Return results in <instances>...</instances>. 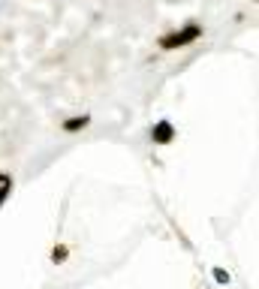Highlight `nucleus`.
<instances>
[{
    "label": "nucleus",
    "mask_w": 259,
    "mask_h": 289,
    "mask_svg": "<svg viewBox=\"0 0 259 289\" xmlns=\"http://www.w3.org/2000/svg\"><path fill=\"white\" fill-rule=\"evenodd\" d=\"M9 190H12V178H9V175H0V205L6 202Z\"/></svg>",
    "instance_id": "20e7f679"
},
{
    "label": "nucleus",
    "mask_w": 259,
    "mask_h": 289,
    "mask_svg": "<svg viewBox=\"0 0 259 289\" xmlns=\"http://www.w3.org/2000/svg\"><path fill=\"white\" fill-rule=\"evenodd\" d=\"M214 280H217L220 286H229V280H232V274H229L226 268H214Z\"/></svg>",
    "instance_id": "39448f33"
},
{
    "label": "nucleus",
    "mask_w": 259,
    "mask_h": 289,
    "mask_svg": "<svg viewBox=\"0 0 259 289\" xmlns=\"http://www.w3.org/2000/svg\"><path fill=\"white\" fill-rule=\"evenodd\" d=\"M199 36H202V24H187V27H181V30H172V33L160 36V48L163 51H175V48H184V46L196 43Z\"/></svg>",
    "instance_id": "f257e3e1"
},
{
    "label": "nucleus",
    "mask_w": 259,
    "mask_h": 289,
    "mask_svg": "<svg viewBox=\"0 0 259 289\" xmlns=\"http://www.w3.org/2000/svg\"><path fill=\"white\" fill-rule=\"evenodd\" d=\"M151 139H154V144H169L175 139V127L169 121H157L154 130H151Z\"/></svg>",
    "instance_id": "f03ea898"
},
{
    "label": "nucleus",
    "mask_w": 259,
    "mask_h": 289,
    "mask_svg": "<svg viewBox=\"0 0 259 289\" xmlns=\"http://www.w3.org/2000/svg\"><path fill=\"white\" fill-rule=\"evenodd\" d=\"M256 3H259V0H256Z\"/></svg>",
    "instance_id": "0eeeda50"
},
{
    "label": "nucleus",
    "mask_w": 259,
    "mask_h": 289,
    "mask_svg": "<svg viewBox=\"0 0 259 289\" xmlns=\"http://www.w3.org/2000/svg\"><path fill=\"white\" fill-rule=\"evenodd\" d=\"M88 124H91L88 115H82V118H69V121H63V130H66V133H76V130H85Z\"/></svg>",
    "instance_id": "7ed1b4c3"
},
{
    "label": "nucleus",
    "mask_w": 259,
    "mask_h": 289,
    "mask_svg": "<svg viewBox=\"0 0 259 289\" xmlns=\"http://www.w3.org/2000/svg\"><path fill=\"white\" fill-rule=\"evenodd\" d=\"M52 259H54V262H63V259H66V247H54V250H52Z\"/></svg>",
    "instance_id": "423d86ee"
}]
</instances>
